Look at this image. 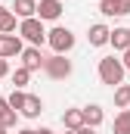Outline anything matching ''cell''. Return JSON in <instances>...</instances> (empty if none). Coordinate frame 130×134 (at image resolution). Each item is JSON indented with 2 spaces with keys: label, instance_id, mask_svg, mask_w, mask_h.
<instances>
[{
  "label": "cell",
  "instance_id": "6da1fadb",
  "mask_svg": "<svg viewBox=\"0 0 130 134\" xmlns=\"http://www.w3.org/2000/svg\"><path fill=\"white\" fill-rule=\"evenodd\" d=\"M124 63L121 59H115V56H105V59H99V81L102 84H112V87H118V84H124Z\"/></svg>",
  "mask_w": 130,
  "mask_h": 134
},
{
  "label": "cell",
  "instance_id": "7a4b0ae2",
  "mask_svg": "<svg viewBox=\"0 0 130 134\" xmlns=\"http://www.w3.org/2000/svg\"><path fill=\"white\" fill-rule=\"evenodd\" d=\"M19 34L31 44V47H43L47 44V28H43V19H37V16H31V19H22V25H19Z\"/></svg>",
  "mask_w": 130,
  "mask_h": 134
},
{
  "label": "cell",
  "instance_id": "3957f363",
  "mask_svg": "<svg viewBox=\"0 0 130 134\" xmlns=\"http://www.w3.org/2000/svg\"><path fill=\"white\" fill-rule=\"evenodd\" d=\"M47 44H50L53 53H62V56H65V53L74 47V31H71V28H62V25H56L53 31L47 34Z\"/></svg>",
  "mask_w": 130,
  "mask_h": 134
},
{
  "label": "cell",
  "instance_id": "277c9868",
  "mask_svg": "<svg viewBox=\"0 0 130 134\" xmlns=\"http://www.w3.org/2000/svg\"><path fill=\"white\" fill-rule=\"evenodd\" d=\"M43 72H47L53 81H62V78H68V75H71V59H65L62 53H53V56H47Z\"/></svg>",
  "mask_w": 130,
  "mask_h": 134
},
{
  "label": "cell",
  "instance_id": "5b68a950",
  "mask_svg": "<svg viewBox=\"0 0 130 134\" xmlns=\"http://www.w3.org/2000/svg\"><path fill=\"white\" fill-rule=\"evenodd\" d=\"M22 34H0V59L9 56H22Z\"/></svg>",
  "mask_w": 130,
  "mask_h": 134
},
{
  "label": "cell",
  "instance_id": "8992f818",
  "mask_svg": "<svg viewBox=\"0 0 130 134\" xmlns=\"http://www.w3.org/2000/svg\"><path fill=\"white\" fill-rule=\"evenodd\" d=\"M62 16V0H37V19L56 22Z\"/></svg>",
  "mask_w": 130,
  "mask_h": 134
},
{
  "label": "cell",
  "instance_id": "52a82bcc",
  "mask_svg": "<svg viewBox=\"0 0 130 134\" xmlns=\"http://www.w3.org/2000/svg\"><path fill=\"white\" fill-rule=\"evenodd\" d=\"M43 63H47V56H40V47H25L22 50V66L28 69V72L43 69Z\"/></svg>",
  "mask_w": 130,
  "mask_h": 134
},
{
  "label": "cell",
  "instance_id": "ba28073f",
  "mask_svg": "<svg viewBox=\"0 0 130 134\" xmlns=\"http://www.w3.org/2000/svg\"><path fill=\"white\" fill-rule=\"evenodd\" d=\"M87 37H90V47H105V44L112 41V28L102 25V22H96V25H90Z\"/></svg>",
  "mask_w": 130,
  "mask_h": 134
},
{
  "label": "cell",
  "instance_id": "9c48e42d",
  "mask_svg": "<svg viewBox=\"0 0 130 134\" xmlns=\"http://www.w3.org/2000/svg\"><path fill=\"white\" fill-rule=\"evenodd\" d=\"M99 13L102 16H127L130 0H99Z\"/></svg>",
  "mask_w": 130,
  "mask_h": 134
},
{
  "label": "cell",
  "instance_id": "30bf717a",
  "mask_svg": "<svg viewBox=\"0 0 130 134\" xmlns=\"http://www.w3.org/2000/svg\"><path fill=\"white\" fill-rule=\"evenodd\" d=\"M62 125L68 131H77V128H84L87 122H84V109H65L62 112Z\"/></svg>",
  "mask_w": 130,
  "mask_h": 134
},
{
  "label": "cell",
  "instance_id": "8fae6325",
  "mask_svg": "<svg viewBox=\"0 0 130 134\" xmlns=\"http://www.w3.org/2000/svg\"><path fill=\"white\" fill-rule=\"evenodd\" d=\"M9 9H12L19 19H31V16H37V0H16Z\"/></svg>",
  "mask_w": 130,
  "mask_h": 134
},
{
  "label": "cell",
  "instance_id": "7c38bea8",
  "mask_svg": "<svg viewBox=\"0 0 130 134\" xmlns=\"http://www.w3.org/2000/svg\"><path fill=\"white\" fill-rule=\"evenodd\" d=\"M102 119H105V112H102V106H96V103H90V106H84V122H87L90 128H99V125H102Z\"/></svg>",
  "mask_w": 130,
  "mask_h": 134
},
{
  "label": "cell",
  "instance_id": "4fadbf2b",
  "mask_svg": "<svg viewBox=\"0 0 130 134\" xmlns=\"http://www.w3.org/2000/svg\"><path fill=\"white\" fill-rule=\"evenodd\" d=\"M108 44H112L115 50H121V53H124V50H130V28H115Z\"/></svg>",
  "mask_w": 130,
  "mask_h": 134
},
{
  "label": "cell",
  "instance_id": "5bb4252c",
  "mask_svg": "<svg viewBox=\"0 0 130 134\" xmlns=\"http://www.w3.org/2000/svg\"><path fill=\"white\" fill-rule=\"evenodd\" d=\"M40 112H43V100L34 97V94H28V100H25V106H22V115H25V119H37Z\"/></svg>",
  "mask_w": 130,
  "mask_h": 134
},
{
  "label": "cell",
  "instance_id": "9a60e30c",
  "mask_svg": "<svg viewBox=\"0 0 130 134\" xmlns=\"http://www.w3.org/2000/svg\"><path fill=\"white\" fill-rule=\"evenodd\" d=\"M16 119H19V112L9 106V100H6V97H0V122H3L6 128H12V125H16Z\"/></svg>",
  "mask_w": 130,
  "mask_h": 134
},
{
  "label": "cell",
  "instance_id": "2e32d148",
  "mask_svg": "<svg viewBox=\"0 0 130 134\" xmlns=\"http://www.w3.org/2000/svg\"><path fill=\"white\" fill-rule=\"evenodd\" d=\"M16 31V13L0 6V34H12Z\"/></svg>",
  "mask_w": 130,
  "mask_h": 134
},
{
  "label": "cell",
  "instance_id": "e0dca14e",
  "mask_svg": "<svg viewBox=\"0 0 130 134\" xmlns=\"http://www.w3.org/2000/svg\"><path fill=\"white\" fill-rule=\"evenodd\" d=\"M115 134H130V109H121L115 115V125H112Z\"/></svg>",
  "mask_w": 130,
  "mask_h": 134
},
{
  "label": "cell",
  "instance_id": "ac0fdd59",
  "mask_svg": "<svg viewBox=\"0 0 130 134\" xmlns=\"http://www.w3.org/2000/svg\"><path fill=\"white\" fill-rule=\"evenodd\" d=\"M115 106L118 109H127L130 106V84H118L115 87Z\"/></svg>",
  "mask_w": 130,
  "mask_h": 134
},
{
  "label": "cell",
  "instance_id": "d6986e66",
  "mask_svg": "<svg viewBox=\"0 0 130 134\" xmlns=\"http://www.w3.org/2000/svg\"><path fill=\"white\" fill-rule=\"evenodd\" d=\"M28 81H31V72H28V69H25V66H19V69H16V72H12V84H16L19 91H22V87H25Z\"/></svg>",
  "mask_w": 130,
  "mask_h": 134
},
{
  "label": "cell",
  "instance_id": "ffe728a7",
  "mask_svg": "<svg viewBox=\"0 0 130 134\" xmlns=\"http://www.w3.org/2000/svg\"><path fill=\"white\" fill-rule=\"evenodd\" d=\"M6 100H9V106H12V109H16V112H22V106H25V100H28V94H25V91H19V87H16V91H12V94H9V97H6Z\"/></svg>",
  "mask_w": 130,
  "mask_h": 134
},
{
  "label": "cell",
  "instance_id": "44dd1931",
  "mask_svg": "<svg viewBox=\"0 0 130 134\" xmlns=\"http://www.w3.org/2000/svg\"><path fill=\"white\" fill-rule=\"evenodd\" d=\"M6 75H9V63H6V59H0V78H6Z\"/></svg>",
  "mask_w": 130,
  "mask_h": 134
},
{
  "label": "cell",
  "instance_id": "7402d4cb",
  "mask_svg": "<svg viewBox=\"0 0 130 134\" xmlns=\"http://www.w3.org/2000/svg\"><path fill=\"white\" fill-rule=\"evenodd\" d=\"M74 134H96V128H90V125H84V128H77Z\"/></svg>",
  "mask_w": 130,
  "mask_h": 134
},
{
  "label": "cell",
  "instance_id": "603a6c76",
  "mask_svg": "<svg viewBox=\"0 0 130 134\" xmlns=\"http://www.w3.org/2000/svg\"><path fill=\"white\" fill-rule=\"evenodd\" d=\"M121 63H124V69L130 72V50H124V59H121Z\"/></svg>",
  "mask_w": 130,
  "mask_h": 134
},
{
  "label": "cell",
  "instance_id": "cb8c5ba5",
  "mask_svg": "<svg viewBox=\"0 0 130 134\" xmlns=\"http://www.w3.org/2000/svg\"><path fill=\"white\" fill-rule=\"evenodd\" d=\"M34 134H53V131H50V128H37Z\"/></svg>",
  "mask_w": 130,
  "mask_h": 134
},
{
  "label": "cell",
  "instance_id": "d4e9b609",
  "mask_svg": "<svg viewBox=\"0 0 130 134\" xmlns=\"http://www.w3.org/2000/svg\"><path fill=\"white\" fill-rule=\"evenodd\" d=\"M0 134H9V128H6V125H3V122H0Z\"/></svg>",
  "mask_w": 130,
  "mask_h": 134
},
{
  "label": "cell",
  "instance_id": "484cf974",
  "mask_svg": "<svg viewBox=\"0 0 130 134\" xmlns=\"http://www.w3.org/2000/svg\"><path fill=\"white\" fill-rule=\"evenodd\" d=\"M19 134H34V131H31V128H25V131H19Z\"/></svg>",
  "mask_w": 130,
  "mask_h": 134
},
{
  "label": "cell",
  "instance_id": "4316f807",
  "mask_svg": "<svg viewBox=\"0 0 130 134\" xmlns=\"http://www.w3.org/2000/svg\"><path fill=\"white\" fill-rule=\"evenodd\" d=\"M65 134H74V131H65Z\"/></svg>",
  "mask_w": 130,
  "mask_h": 134
}]
</instances>
